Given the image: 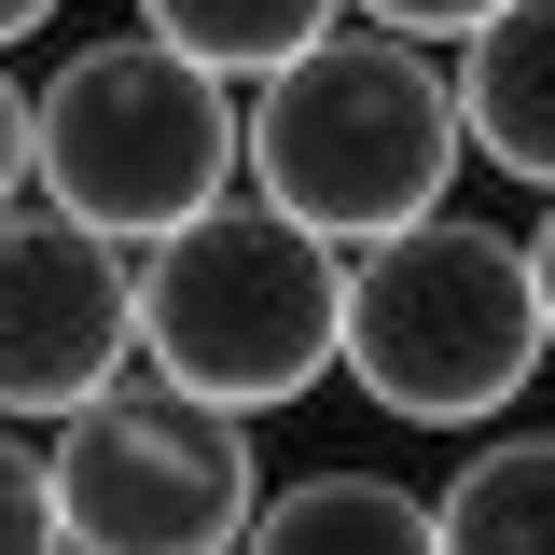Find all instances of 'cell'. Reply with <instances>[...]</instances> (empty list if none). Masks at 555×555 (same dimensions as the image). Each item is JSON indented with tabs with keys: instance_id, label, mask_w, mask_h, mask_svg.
Masks as SVG:
<instances>
[{
	"instance_id": "obj_5",
	"label": "cell",
	"mask_w": 555,
	"mask_h": 555,
	"mask_svg": "<svg viewBox=\"0 0 555 555\" xmlns=\"http://www.w3.org/2000/svg\"><path fill=\"white\" fill-rule=\"evenodd\" d=\"M42 459H56V528L98 555H222V542H250V500H264L250 416L153 375V361L98 375Z\"/></svg>"
},
{
	"instance_id": "obj_7",
	"label": "cell",
	"mask_w": 555,
	"mask_h": 555,
	"mask_svg": "<svg viewBox=\"0 0 555 555\" xmlns=\"http://www.w3.org/2000/svg\"><path fill=\"white\" fill-rule=\"evenodd\" d=\"M459 126L500 181L555 195V0H500L486 28H459Z\"/></svg>"
},
{
	"instance_id": "obj_10",
	"label": "cell",
	"mask_w": 555,
	"mask_h": 555,
	"mask_svg": "<svg viewBox=\"0 0 555 555\" xmlns=\"http://www.w3.org/2000/svg\"><path fill=\"white\" fill-rule=\"evenodd\" d=\"M347 0H139V28H167L181 56H208L222 83H264L292 42H320Z\"/></svg>"
},
{
	"instance_id": "obj_14",
	"label": "cell",
	"mask_w": 555,
	"mask_h": 555,
	"mask_svg": "<svg viewBox=\"0 0 555 555\" xmlns=\"http://www.w3.org/2000/svg\"><path fill=\"white\" fill-rule=\"evenodd\" d=\"M528 278H542V334H555V208H542V236H528Z\"/></svg>"
},
{
	"instance_id": "obj_1",
	"label": "cell",
	"mask_w": 555,
	"mask_h": 555,
	"mask_svg": "<svg viewBox=\"0 0 555 555\" xmlns=\"http://www.w3.org/2000/svg\"><path fill=\"white\" fill-rule=\"evenodd\" d=\"M459 167H473L459 69H430L416 28L334 14L320 42H292V56L250 83V195H278L292 222H320L334 250L389 236L416 208H444Z\"/></svg>"
},
{
	"instance_id": "obj_12",
	"label": "cell",
	"mask_w": 555,
	"mask_h": 555,
	"mask_svg": "<svg viewBox=\"0 0 555 555\" xmlns=\"http://www.w3.org/2000/svg\"><path fill=\"white\" fill-rule=\"evenodd\" d=\"M347 14H375V28H416V42H459V28H486L500 0H347Z\"/></svg>"
},
{
	"instance_id": "obj_3",
	"label": "cell",
	"mask_w": 555,
	"mask_h": 555,
	"mask_svg": "<svg viewBox=\"0 0 555 555\" xmlns=\"http://www.w3.org/2000/svg\"><path fill=\"white\" fill-rule=\"evenodd\" d=\"M542 361H555V334H542L528 236H500L473 208H416V222L347 250V375L375 416L486 430Z\"/></svg>"
},
{
	"instance_id": "obj_15",
	"label": "cell",
	"mask_w": 555,
	"mask_h": 555,
	"mask_svg": "<svg viewBox=\"0 0 555 555\" xmlns=\"http://www.w3.org/2000/svg\"><path fill=\"white\" fill-rule=\"evenodd\" d=\"M28 28H56V0H0V42H28Z\"/></svg>"
},
{
	"instance_id": "obj_13",
	"label": "cell",
	"mask_w": 555,
	"mask_h": 555,
	"mask_svg": "<svg viewBox=\"0 0 555 555\" xmlns=\"http://www.w3.org/2000/svg\"><path fill=\"white\" fill-rule=\"evenodd\" d=\"M28 195V83H14V69H0V208Z\"/></svg>"
},
{
	"instance_id": "obj_8",
	"label": "cell",
	"mask_w": 555,
	"mask_h": 555,
	"mask_svg": "<svg viewBox=\"0 0 555 555\" xmlns=\"http://www.w3.org/2000/svg\"><path fill=\"white\" fill-rule=\"evenodd\" d=\"M250 542L264 555H444L430 500L403 473H292V486L250 500Z\"/></svg>"
},
{
	"instance_id": "obj_9",
	"label": "cell",
	"mask_w": 555,
	"mask_h": 555,
	"mask_svg": "<svg viewBox=\"0 0 555 555\" xmlns=\"http://www.w3.org/2000/svg\"><path fill=\"white\" fill-rule=\"evenodd\" d=\"M430 542L444 555H555V430H500L430 486Z\"/></svg>"
},
{
	"instance_id": "obj_4",
	"label": "cell",
	"mask_w": 555,
	"mask_h": 555,
	"mask_svg": "<svg viewBox=\"0 0 555 555\" xmlns=\"http://www.w3.org/2000/svg\"><path fill=\"white\" fill-rule=\"evenodd\" d=\"M236 167H250V98L208 56H181L167 28L69 42L56 83H28V181L126 250L167 236L181 208H208Z\"/></svg>"
},
{
	"instance_id": "obj_2",
	"label": "cell",
	"mask_w": 555,
	"mask_h": 555,
	"mask_svg": "<svg viewBox=\"0 0 555 555\" xmlns=\"http://www.w3.org/2000/svg\"><path fill=\"white\" fill-rule=\"evenodd\" d=\"M139 361L236 416L306 403L347 375V250L278 195H208L167 236H139Z\"/></svg>"
},
{
	"instance_id": "obj_6",
	"label": "cell",
	"mask_w": 555,
	"mask_h": 555,
	"mask_svg": "<svg viewBox=\"0 0 555 555\" xmlns=\"http://www.w3.org/2000/svg\"><path fill=\"white\" fill-rule=\"evenodd\" d=\"M139 361V250L83 208H0V416H69Z\"/></svg>"
},
{
	"instance_id": "obj_11",
	"label": "cell",
	"mask_w": 555,
	"mask_h": 555,
	"mask_svg": "<svg viewBox=\"0 0 555 555\" xmlns=\"http://www.w3.org/2000/svg\"><path fill=\"white\" fill-rule=\"evenodd\" d=\"M28 542H69L56 528V459L28 430H0V555H28Z\"/></svg>"
}]
</instances>
